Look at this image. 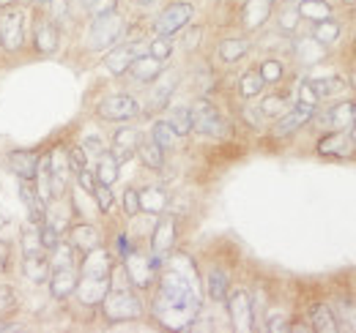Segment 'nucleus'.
Instances as JSON below:
<instances>
[{
    "label": "nucleus",
    "mask_w": 356,
    "mask_h": 333,
    "mask_svg": "<svg viewBox=\"0 0 356 333\" xmlns=\"http://www.w3.org/2000/svg\"><path fill=\"white\" fill-rule=\"evenodd\" d=\"M189 259L178 257L162 273L159 295L154 300V317L168 331H186L200 314V292L195 284V273H186Z\"/></svg>",
    "instance_id": "f257e3e1"
},
{
    "label": "nucleus",
    "mask_w": 356,
    "mask_h": 333,
    "mask_svg": "<svg viewBox=\"0 0 356 333\" xmlns=\"http://www.w3.org/2000/svg\"><path fill=\"white\" fill-rule=\"evenodd\" d=\"M102 311L110 323H127V320H137L143 314V303L127 284H113L102 300Z\"/></svg>",
    "instance_id": "f03ea898"
},
{
    "label": "nucleus",
    "mask_w": 356,
    "mask_h": 333,
    "mask_svg": "<svg viewBox=\"0 0 356 333\" xmlns=\"http://www.w3.org/2000/svg\"><path fill=\"white\" fill-rule=\"evenodd\" d=\"M127 31V22L113 11V14H104V17H93L88 28V46L90 49H107V46H115L121 42Z\"/></svg>",
    "instance_id": "7ed1b4c3"
},
{
    "label": "nucleus",
    "mask_w": 356,
    "mask_h": 333,
    "mask_svg": "<svg viewBox=\"0 0 356 333\" xmlns=\"http://www.w3.org/2000/svg\"><path fill=\"white\" fill-rule=\"evenodd\" d=\"M0 44L8 52H17L25 44V11L6 6V11L0 14Z\"/></svg>",
    "instance_id": "20e7f679"
},
{
    "label": "nucleus",
    "mask_w": 356,
    "mask_h": 333,
    "mask_svg": "<svg viewBox=\"0 0 356 333\" xmlns=\"http://www.w3.org/2000/svg\"><path fill=\"white\" fill-rule=\"evenodd\" d=\"M189 112H192V128H195V131H200V134H206V137H225V134H227V126H225L222 115L214 110V104H209V101H195V104L189 107Z\"/></svg>",
    "instance_id": "39448f33"
},
{
    "label": "nucleus",
    "mask_w": 356,
    "mask_h": 333,
    "mask_svg": "<svg viewBox=\"0 0 356 333\" xmlns=\"http://www.w3.org/2000/svg\"><path fill=\"white\" fill-rule=\"evenodd\" d=\"M192 17H195V8L189 3H173V6H168L159 14V19H156V36H168L170 39L173 33H178L181 28H186L192 22Z\"/></svg>",
    "instance_id": "423d86ee"
},
{
    "label": "nucleus",
    "mask_w": 356,
    "mask_h": 333,
    "mask_svg": "<svg viewBox=\"0 0 356 333\" xmlns=\"http://www.w3.org/2000/svg\"><path fill=\"white\" fill-rule=\"evenodd\" d=\"M227 309H230V320L233 328L241 333L255 328V311H252V300L244 290H233L227 295Z\"/></svg>",
    "instance_id": "0eeeda50"
},
{
    "label": "nucleus",
    "mask_w": 356,
    "mask_h": 333,
    "mask_svg": "<svg viewBox=\"0 0 356 333\" xmlns=\"http://www.w3.org/2000/svg\"><path fill=\"white\" fill-rule=\"evenodd\" d=\"M145 52H148V46H145L143 42L121 44V46H115V49L107 55L104 66H107V71H110V74L121 77V74H127V71H129V66H132L134 60H137L140 55H145Z\"/></svg>",
    "instance_id": "6e6552de"
},
{
    "label": "nucleus",
    "mask_w": 356,
    "mask_h": 333,
    "mask_svg": "<svg viewBox=\"0 0 356 333\" xmlns=\"http://www.w3.org/2000/svg\"><path fill=\"white\" fill-rule=\"evenodd\" d=\"M137 112H140V104L127 93L110 96L99 104V118H104V121H129Z\"/></svg>",
    "instance_id": "1a4fd4ad"
},
{
    "label": "nucleus",
    "mask_w": 356,
    "mask_h": 333,
    "mask_svg": "<svg viewBox=\"0 0 356 333\" xmlns=\"http://www.w3.org/2000/svg\"><path fill=\"white\" fill-rule=\"evenodd\" d=\"M124 271H127V279L132 282L134 287H148V284L154 282L156 265H154L148 257H143V254H137V251H129V254L124 257Z\"/></svg>",
    "instance_id": "9d476101"
},
{
    "label": "nucleus",
    "mask_w": 356,
    "mask_h": 333,
    "mask_svg": "<svg viewBox=\"0 0 356 333\" xmlns=\"http://www.w3.org/2000/svg\"><path fill=\"white\" fill-rule=\"evenodd\" d=\"M19 200H22V205L28 208V216H31V221H33V224H44L47 221V203L42 200V194H39V189H36V183H33V180L19 178Z\"/></svg>",
    "instance_id": "9b49d317"
},
{
    "label": "nucleus",
    "mask_w": 356,
    "mask_h": 333,
    "mask_svg": "<svg viewBox=\"0 0 356 333\" xmlns=\"http://www.w3.org/2000/svg\"><path fill=\"white\" fill-rule=\"evenodd\" d=\"M77 268L74 265H63V268H55L49 273V292L55 300H66L69 295H74L77 290Z\"/></svg>",
    "instance_id": "f8f14e48"
},
{
    "label": "nucleus",
    "mask_w": 356,
    "mask_h": 333,
    "mask_svg": "<svg viewBox=\"0 0 356 333\" xmlns=\"http://www.w3.org/2000/svg\"><path fill=\"white\" fill-rule=\"evenodd\" d=\"M80 276H90V279H113V259L104 249H93L86 254L83 259V271Z\"/></svg>",
    "instance_id": "ddd939ff"
},
{
    "label": "nucleus",
    "mask_w": 356,
    "mask_h": 333,
    "mask_svg": "<svg viewBox=\"0 0 356 333\" xmlns=\"http://www.w3.org/2000/svg\"><path fill=\"white\" fill-rule=\"evenodd\" d=\"M321 123L334 128V131H348V128L356 123V101H340V104H334V107L321 118Z\"/></svg>",
    "instance_id": "4468645a"
},
{
    "label": "nucleus",
    "mask_w": 356,
    "mask_h": 333,
    "mask_svg": "<svg viewBox=\"0 0 356 333\" xmlns=\"http://www.w3.org/2000/svg\"><path fill=\"white\" fill-rule=\"evenodd\" d=\"M110 282L113 279H90V276H80L77 279V298L86 303V306H96L104 300V295L110 290Z\"/></svg>",
    "instance_id": "2eb2a0df"
},
{
    "label": "nucleus",
    "mask_w": 356,
    "mask_h": 333,
    "mask_svg": "<svg viewBox=\"0 0 356 333\" xmlns=\"http://www.w3.org/2000/svg\"><path fill=\"white\" fill-rule=\"evenodd\" d=\"M312 115H315V107H310V104H296V110H291L288 115H282L280 118V123L274 126V134L277 137H288V134H293L296 128H302V126L310 121Z\"/></svg>",
    "instance_id": "dca6fc26"
},
{
    "label": "nucleus",
    "mask_w": 356,
    "mask_h": 333,
    "mask_svg": "<svg viewBox=\"0 0 356 333\" xmlns=\"http://www.w3.org/2000/svg\"><path fill=\"white\" fill-rule=\"evenodd\" d=\"M39 153L36 151H11L8 153V164L11 172L17 178H25V180H33L36 178V169H39Z\"/></svg>",
    "instance_id": "f3484780"
},
{
    "label": "nucleus",
    "mask_w": 356,
    "mask_h": 333,
    "mask_svg": "<svg viewBox=\"0 0 356 333\" xmlns=\"http://www.w3.org/2000/svg\"><path fill=\"white\" fill-rule=\"evenodd\" d=\"M173 244H176V221H173L170 216H165V219H159V224H156V230H154L151 249H154L156 257H165L168 251L173 249Z\"/></svg>",
    "instance_id": "a211bd4d"
},
{
    "label": "nucleus",
    "mask_w": 356,
    "mask_h": 333,
    "mask_svg": "<svg viewBox=\"0 0 356 333\" xmlns=\"http://www.w3.org/2000/svg\"><path fill=\"white\" fill-rule=\"evenodd\" d=\"M69 162L66 153H49V189H52V200L63 194L66 183H69Z\"/></svg>",
    "instance_id": "6ab92c4d"
},
{
    "label": "nucleus",
    "mask_w": 356,
    "mask_h": 333,
    "mask_svg": "<svg viewBox=\"0 0 356 333\" xmlns=\"http://www.w3.org/2000/svg\"><path fill=\"white\" fill-rule=\"evenodd\" d=\"M162 69H165V60H156L154 55L145 52V55H140L132 66H129V74H132L137 83H154L162 74Z\"/></svg>",
    "instance_id": "aec40b11"
},
{
    "label": "nucleus",
    "mask_w": 356,
    "mask_h": 333,
    "mask_svg": "<svg viewBox=\"0 0 356 333\" xmlns=\"http://www.w3.org/2000/svg\"><path fill=\"white\" fill-rule=\"evenodd\" d=\"M22 273H25L28 282L44 284V282H49V259H47L42 251L25 254V257H22Z\"/></svg>",
    "instance_id": "412c9836"
},
{
    "label": "nucleus",
    "mask_w": 356,
    "mask_h": 333,
    "mask_svg": "<svg viewBox=\"0 0 356 333\" xmlns=\"http://www.w3.org/2000/svg\"><path fill=\"white\" fill-rule=\"evenodd\" d=\"M137 142H140V134L134 128H129V126L118 128L115 137H113V156L118 162H127L134 151H137Z\"/></svg>",
    "instance_id": "4be33fe9"
},
{
    "label": "nucleus",
    "mask_w": 356,
    "mask_h": 333,
    "mask_svg": "<svg viewBox=\"0 0 356 333\" xmlns=\"http://www.w3.org/2000/svg\"><path fill=\"white\" fill-rule=\"evenodd\" d=\"M33 46L42 55H52L58 49V25L55 22H39L33 28Z\"/></svg>",
    "instance_id": "5701e85b"
},
{
    "label": "nucleus",
    "mask_w": 356,
    "mask_h": 333,
    "mask_svg": "<svg viewBox=\"0 0 356 333\" xmlns=\"http://www.w3.org/2000/svg\"><path fill=\"white\" fill-rule=\"evenodd\" d=\"M69 244L74 246V249L80 251V254H88V251L99 249V244H102V235L90 227V224H77L74 230H72V238H69Z\"/></svg>",
    "instance_id": "b1692460"
},
{
    "label": "nucleus",
    "mask_w": 356,
    "mask_h": 333,
    "mask_svg": "<svg viewBox=\"0 0 356 333\" xmlns=\"http://www.w3.org/2000/svg\"><path fill=\"white\" fill-rule=\"evenodd\" d=\"M154 83H156V87L148 96V110H162V107H168V101H170V96L176 90V74H168L165 80L156 77Z\"/></svg>",
    "instance_id": "393cba45"
},
{
    "label": "nucleus",
    "mask_w": 356,
    "mask_h": 333,
    "mask_svg": "<svg viewBox=\"0 0 356 333\" xmlns=\"http://www.w3.org/2000/svg\"><path fill=\"white\" fill-rule=\"evenodd\" d=\"M318 151L323 156H348L351 153V139H348L346 131H334V134H329L318 142Z\"/></svg>",
    "instance_id": "a878e982"
},
{
    "label": "nucleus",
    "mask_w": 356,
    "mask_h": 333,
    "mask_svg": "<svg viewBox=\"0 0 356 333\" xmlns=\"http://www.w3.org/2000/svg\"><path fill=\"white\" fill-rule=\"evenodd\" d=\"M271 3L274 0H247V6H244V25L252 28V31L261 28L268 19V14H271Z\"/></svg>",
    "instance_id": "bb28decb"
},
{
    "label": "nucleus",
    "mask_w": 356,
    "mask_h": 333,
    "mask_svg": "<svg viewBox=\"0 0 356 333\" xmlns=\"http://www.w3.org/2000/svg\"><path fill=\"white\" fill-rule=\"evenodd\" d=\"M310 331H318V333H334L337 331V320H334V314H332V309L326 306V303H315L310 309Z\"/></svg>",
    "instance_id": "cd10ccee"
},
{
    "label": "nucleus",
    "mask_w": 356,
    "mask_h": 333,
    "mask_svg": "<svg viewBox=\"0 0 356 333\" xmlns=\"http://www.w3.org/2000/svg\"><path fill=\"white\" fill-rule=\"evenodd\" d=\"M96 183H104V186H113L115 180H118V159L113 156V153H102L99 159H96Z\"/></svg>",
    "instance_id": "c85d7f7f"
},
{
    "label": "nucleus",
    "mask_w": 356,
    "mask_h": 333,
    "mask_svg": "<svg viewBox=\"0 0 356 333\" xmlns=\"http://www.w3.org/2000/svg\"><path fill=\"white\" fill-rule=\"evenodd\" d=\"M137 153H140L143 164L148 166V169H162V164H165V151H162L154 139H143V142H137Z\"/></svg>",
    "instance_id": "c756f323"
},
{
    "label": "nucleus",
    "mask_w": 356,
    "mask_h": 333,
    "mask_svg": "<svg viewBox=\"0 0 356 333\" xmlns=\"http://www.w3.org/2000/svg\"><path fill=\"white\" fill-rule=\"evenodd\" d=\"M140 194V210L143 213H162L168 205V194L162 189H145V191H137Z\"/></svg>",
    "instance_id": "7c9ffc66"
},
{
    "label": "nucleus",
    "mask_w": 356,
    "mask_h": 333,
    "mask_svg": "<svg viewBox=\"0 0 356 333\" xmlns=\"http://www.w3.org/2000/svg\"><path fill=\"white\" fill-rule=\"evenodd\" d=\"M299 14L307 17V19H312V22H323V19L332 17V6H329L326 0H302Z\"/></svg>",
    "instance_id": "2f4dec72"
},
{
    "label": "nucleus",
    "mask_w": 356,
    "mask_h": 333,
    "mask_svg": "<svg viewBox=\"0 0 356 333\" xmlns=\"http://www.w3.org/2000/svg\"><path fill=\"white\" fill-rule=\"evenodd\" d=\"M151 139H154L162 151H170V148H176L178 134L173 131V126L168 123V121H156V123H154V131H151Z\"/></svg>",
    "instance_id": "473e14b6"
},
{
    "label": "nucleus",
    "mask_w": 356,
    "mask_h": 333,
    "mask_svg": "<svg viewBox=\"0 0 356 333\" xmlns=\"http://www.w3.org/2000/svg\"><path fill=\"white\" fill-rule=\"evenodd\" d=\"M165 121L173 126V131H176L178 137H186L192 131V112H189V107H173Z\"/></svg>",
    "instance_id": "72a5a7b5"
},
{
    "label": "nucleus",
    "mask_w": 356,
    "mask_h": 333,
    "mask_svg": "<svg viewBox=\"0 0 356 333\" xmlns=\"http://www.w3.org/2000/svg\"><path fill=\"white\" fill-rule=\"evenodd\" d=\"M250 49V42L247 39H227V42L220 44V58L225 63H236L238 58H244Z\"/></svg>",
    "instance_id": "f704fd0d"
},
{
    "label": "nucleus",
    "mask_w": 356,
    "mask_h": 333,
    "mask_svg": "<svg viewBox=\"0 0 356 333\" xmlns=\"http://www.w3.org/2000/svg\"><path fill=\"white\" fill-rule=\"evenodd\" d=\"M206 290L211 300H225L227 298V279H225L222 271H211L209 279H206Z\"/></svg>",
    "instance_id": "c9c22d12"
},
{
    "label": "nucleus",
    "mask_w": 356,
    "mask_h": 333,
    "mask_svg": "<svg viewBox=\"0 0 356 333\" xmlns=\"http://www.w3.org/2000/svg\"><path fill=\"white\" fill-rule=\"evenodd\" d=\"M264 85H266V80L261 77V71H247L244 77H241V96L244 99H252V96H258L261 90H264Z\"/></svg>",
    "instance_id": "e433bc0d"
},
{
    "label": "nucleus",
    "mask_w": 356,
    "mask_h": 333,
    "mask_svg": "<svg viewBox=\"0 0 356 333\" xmlns=\"http://www.w3.org/2000/svg\"><path fill=\"white\" fill-rule=\"evenodd\" d=\"M39 224H28L25 230H22V254H36V251H42V238H39V230H36Z\"/></svg>",
    "instance_id": "4c0bfd02"
},
{
    "label": "nucleus",
    "mask_w": 356,
    "mask_h": 333,
    "mask_svg": "<svg viewBox=\"0 0 356 333\" xmlns=\"http://www.w3.org/2000/svg\"><path fill=\"white\" fill-rule=\"evenodd\" d=\"M340 36V28H337V22H332V19H323V22H318V28H315V42L318 44H332L334 39Z\"/></svg>",
    "instance_id": "58836bf2"
},
{
    "label": "nucleus",
    "mask_w": 356,
    "mask_h": 333,
    "mask_svg": "<svg viewBox=\"0 0 356 333\" xmlns=\"http://www.w3.org/2000/svg\"><path fill=\"white\" fill-rule=\"evenodd\" d=\"M312 90L318 93V99H323V96H334V93H340V90H346V83L343 80H312Z\"/></svg>",
    "instance_id": "ea45409f"
},
{
    "label": "nucleus",
    "mask_w": 356,
    "mask_h": 333,
    "mask_svg": "<svg viewBox=\"0 0 356 333\" xmlns=\"http://www.w3.org/2000/svg\"><path fill=\"white\" fill-rule=\"evenodd\" d=\"M42 230H39V238H42V249H55L58 244H60V230L55 227V224H49V221H44V224H39Z\"/></svg>",
    "instance_id": "a19ab883"
},
{
    "label": "nucleus",
    "mask_w": 356,
    "mask_h": 333,
    "mask_svg": "<svg viewBox=\"0 0 356 333\" xmlns=\"http://www.w3.org/2000/svg\"><path fill=\"white\" fill-rule=\"evenodd\" d=\"M93 197H96V208L102 210V213H110V210H113V191H110V186L96 183Z\"/></svg>",
    "instance_id": "79ce46f5"
},
{
    "label": "nucleus",
    "mask_w": 356,
    "mask_h": 333,
    "mask_svg": "<svg viewBox=\"0 0 356 333\" xmlns=\"http://www.w3.org/2000/svg\"><path fill=\"white\" fill-rule=\"evenodd\" d=\"M170 52H173V44L168 36H159V39H154L151 46H148V55H154L156 60H168L170 58Z\"/></svg>",
    "instance_id": "37998d69"
},
{
    "label": "nucleus",
    "mask_w": 356,
    "mask_h": 333,
    "mask_svg": "<svg viewBox=\"0 0 356 333\" xmlns=\"http://www.w3.org/2000/svg\"><path fill=\"white\" fill-rule=\"evenodd\" d=\"M52 254H55V259H52V268H63V265H72V254H74V246L72 244H58L55 249H52Z\"/></svg>",
    "instance_id": "c03bdc74"
},
{
    "label": "nucleus",
    "mask_w": 356,
    "mask_h": 333,
    "mask_svg": "<svg viewBox=\"0 0 356 333\" xmlns=\"http://www.w3.org/2000/svg\"><path fill=\"white\" fill-rule=\"evenodd\" d=\"M66 162H69V169L77 175V172H83V169H86L88 153L83 151V145H80V148H69V153H66Z\"/></svg>",
    "instance_id": "a18cd8bd"
},
{
    "label": "nucleus",
    "mask_w": 356,
    "mask_h": 333,
    "mask_svg": "<svg viewBox=\"0 0 356 333\" xmlns=\"http://www.w3.org/2000/svg\"><path fill=\"white\" fill-rule=\"evenodd\" d=\"M14 309H17V292L6 287V284H0V317L11 314Z\"/></svg>",
    "instance_id": "49530a36"
},
{
    "label": "nucleus",
    "mask_w": 356,
    "mask_h": 333,
    "mask_svg": "<svg viewBox=\"0 0 356 333\" xmlns=\"http://www.w3.org/2000/svg\"><path fill=\"white\" fill-rule=\"evenodd\" d=\"M83 151H86L88 156H96V159H99L107 148H104V139H102L99 134H86V137H83Z\"/></svg>",
    "instance_id": "de8ad7c7"
},
{
    "label": "nucleus",
    "mask_w": 356,
    "mask_h": 333,
    "mask_svg": "<svg viewBox=\"0 0 356 333\" xmlns=\"http://www.w3.org/2000/svg\"><path fill=\"white\" fill-rule=\"evenodd\" d=\"M115 8H118V0H88L90 17H104V14H113Z\"/></svg>",
    "instance_id": "09e8293b"
},
{
    "label": "nucleus",
    "mask_w": 356,
    "mask_h": 333,
    "mask_svg": "<svg viewBox=\"0 0 356 333\" xmlns=\"http://www.w3.org/2000/svg\"><path fill=\"white\" fill-rule=\"evenodd\" d=\"M261 77H264L266 83H277V80L282 77V66H280L277 60H266V63L261 66Z\"/></svg>",
    "instance_id": "8fccbe9b"
},
{
    "label": "nucleus",
    "mask_w": 356,
    "mask_h": 333,
    "mask_svg": "<svg viewBox=\"0 0 356 333\" xmlns=\"http://www.w3.org/2000/svg\"><path fill=\"white\" fill-rule=\"evenodd\" d=\"M282 99L280 96H268V99H264V104H261V112L264 115H280L282 112Z\"/></svg>",
    "instance_id": "3c124183"
},
{
    "label": "nucleus",
    "mask_w": 356,
    "mask_h": 333,
    "mask_svg": "<svg viewBox=\"0 0 356 333\" xmlns=\"http://www.w3.org/2000/svg\"><path fill=\"white\" fill-rule=\"evenodd\" d=\"M77 183H80V191L93 194V189H96V175L88 172V169H83V172H77Z\"/></svg>",
    "instance_id": "603ef678"
},
{
    "label": "nucleus",
    "mask_w": 356,
    "mask_h": 333,
    "mask_svg": "<svg viewBox=\"0 0 356 333\" xmlns=\"http://www.w3.org/2000/svg\"><path fill=\"white\" fill-rule=\"evenodd\" d=\"M52 6V22H63L69 17V0H49Z\"/></svg>",
    "instance_id": "864d4df0"
},
{
    "label": "nucleus",
    "mask_w": 356,
    "mask_h": 333,
    "mask_svg": "<svg viewBox=\"0 0 356 333\" xmlns=\"http://www.w3.org/2000/svg\"><path fill=\"white\" fill-rule=\"evenodd\" d=\"M124 208H127V216H137L140 213V194L134 189H129L124 194Z\"/></svg>",
    "instance_id": "5fc2aeb1"
},
{
    "label": "nucleus",
    "mask_w": 356,
    "mask_h": 333,
    "mask_svg": "<svg viewBox=\"0 0 356 333\" xmlns=\"http://www.w3.org/2000/svg\"><path fill=\"white\" fill-rule=\"evenodd\" d=\"M299 101H302V104H310V107H318L321 99H318V93L312 90L310 83H305L302 87H299Z\"/></svg>",
    "instance_id": "6e6d98bb"
},
{
    "label": "nucleus",
    "mask_w": 356,
    "mask_h": 333,
    "mask_svg": "<svg viewBox=\"0 0 356 333\" xmlns=\"http://www.w3.org/2000/svg\"><path fill=\"white\" fill-rule=\"evenodd\" d=\"M8 262H11V246L0 238V273H6V271H8Z\"/></svg>",
    "instance_id": "4d7b16f0"
},
{
    "label": "nucleus",
    "mask_w": 356,
    "mask_h": 333,
    "mask_svg": "<svg viewBox=\"0 0 356 333\" xmlns=\"http://www.w3.org/2000/svg\"><path fill=\"white\" fill-rule=\"evenodd\" d=\"M268 331H285L288 325H285V314H271L268 317Z\"/></svg>",
    "instance_id": "13d9d810"
},
{
    "label": "nucleus",
    "mask_w": 356,
    "mask_h": 333,
    "mask_svg": "<svg viewBox=\"0 0 356 333\" xmlns=\"http://www.w3.org/2000/svg\"><path fill=\"white\" fill-rule=\"evenodd\" d=\"M197 36H200V31H197V28H195V31H189V33H186V39H184V46H186V49H192L195 44L200 42Z\"/></svg>",
    "instance_id": "bf43d9fd"
},
{
    "label": "nucleus",
    "mask_w": 356,
    "mask_h": 333,
    "mask_svg": "<svg viewBox=\"0 0 356 333\" xmlns=\"http://www.w3.org/2000/svg\"><path fill=\"white\" fill-rule=\"evenodd\" d=\"M118 251H121V257H127L129 254V244H127V235H118Z\"/></svg>",
    "instance_id": "052dcab7"
},
{
    "label": "nucleus",
    "mask_w": 356,
    "mask_h": 333,
    "mask_svg": "<svg viewBox=\"0 0 356 333\" xmlns=\"http://www.w3.org/2000/svg\"><path fill=\"white\" fill-rule=\"evenodd\" d=\"M282 25H285V28H293V25H296V14H285Z\"/></svg>",
    "instance_id": "680f3d73"
},
{
    "label": "nucleus",
    "mask_w": 356,
    "mask_h": 333,
    "mask_svg": "<svg viewBox=\"0 0 356 333\" xmlns=\"http://www.w3.org/2000/svg\"><path fill=\"white\" fill-rule=\"evenodd\" d=\"M0 331H14V325H8V323H3V320H0Z\"/></svg>",
    "instance_id": "e2e57ef3"
},
{
    "label": "nucleus",
    "mask_w": 356,
    "mask_h": 333,
    "mask_svg": "<svg viewBox=\"0 0 356 333\" xmlns=\"http://www.w3.org/2000/svg\"><path fill=\"white\" fill-rule=\"evenodd\" d=\"M11 3H17V0H0V6L6 8V6H11Z\"/></svg>",
    "instance_id": "0e129e2a"
},
{
    "label": "nucleus",
    "mask_w": 356,
    "mask_h": 333,
    "mask_svg": "<svg viewBox=\"0 0 356 333\" xmlns=\"http://www.w3.org/2000/svg\"><path fill=\"white\" fill-rule=\"evenodd\" d=\"M140 6H151V3H156V0H137Z\"/></svg>",
    "instance_id": "69168bd1"
},
{
    "label": "nucleus",
    "mask_w": 356,
    "mask_h": 333,
    "mask_svg": "<svg viewBox=\"0 0 356 333\" xmlns=\"http://www.w3.org/2000/svg\"><path fill=\"white\" fill-rule=\"evenodd\" d=\"M351 139H354V142H356V123L351 126Z\"/></svg>",
    "instance_id": "338daca9"
},
{
    "label": "nucleus",
    "mask_w": 356,
    "mask_h": 333,
    "mask_svg": "<svg viewBox=\"0 0 356 333\" xmlns=\"http://www.w3.org/2000/svg\"><path fill=\"white\" fill-rule=\"evenodd\" d=\"M36 3H49V0H36Z\"/></svg>",
    "instance_id": "774afa93"
}]
</instances>
